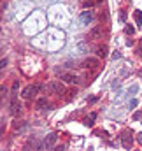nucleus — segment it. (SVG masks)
I'll return each mask as SVG.
<instances>
[{
	"label": "nucleus",
	"mask_w": 142,
	"mask_h": 151,
	"mask_svg": "<svg viewBox=\"0 0 142 151\" xmlns=\"http://www.w3.org/2000/svg\"><path fill=\"white\" fill-rule=\"evenodd\" d=\"M104 0H86L84 2V7L88 9V7H93V5H97V4H102Z\"/></svg>",
	"instance_id": "14"
},
{
	"label": "nucleus",
	"mask_w": 142,
	"mask_h": 151,
	"mask_svg": "<svg viewBox=\"0 0 142 151\" xmlns=\"http://www.w3.org/2000/svg\"><path fill=\"white\" fill-rule=\"evenodd\" d=\"M47 107H49V102H47L46 99H39V100H37V109L44 111V109H47Z\"/></svg>",
	"instance_id": "12"
},
{
	"label": "nucleus",
	"mask_w": 142,
	"mask_h": 151,
	"mask_svg": "<svg viewBox=\"0 0 142 151\" xmlns=\"http://www.w3.org/2000/svg\"><path fill=\"white\" fill-rule=\"evenodd\" d=\"M9 97H11V95H9V88L4 86V84H0V107L5 104V100H7Z\"/></svg>",
	"instance_id": "7"
},
{
	"label": "nucleus",
	"mask_w": 142,
	"mask_h": 151,
	"mask_svg": "<svg viewBox=\"0 0 142 151\" xmlns=\"http://www.w3.org/2000/svg\"><path fill=\"white\" fill-rule=\"evenodd\" d=\"M18 88H19V81H14V83H12V93H11V95H16Z\"/></svg>",
	"instance_id": "16"
},
{
	"label": "nucleus",
	"mask_w": 142,
	"mask_h": 151,
	"mask_svg": "<svg viewBox=\"0 0 142 151\" xmlns=\"http://www.w3.org/2000/svg\"><path fill=\"white\" fill-rule=\"evenodd\" d=\"M55 142H56V134H51V135H47V139L44 141V146H46V148H51Z\"/></svg>",
	"instance_id": "11"
},
{
	"label": "nucleus",
	"mask_w": 142,
	"mask_h": 151,
	"mask_svg": "<svg viewBox=\"0 0 142 151\" xmlns=\"http://www.w3.org/2000/svg\"><path fill=\"white\" fill-rule=\"evenodd\" d=\"M137 141H139V142H141V144H142V132H141V134H139V135H137Z\"/></svg>",
	"instance_id": "20"
},
{
	"label": "nucleus",
	"mask_w": 142,
	"mask_h": 151,
	"mask_svg": "<svg viewBox=\"0 0 142 151\" xmlns=\"http://www.w3.org/2000/svg\"><path fill=\"white\" fill-rule=\"evenodd\" d=\"M81 65H82L84 69H97V67L100 65V62H98V58H84Z\"/></svg>",
	"instance_id": "5"
},
{
	"label": "nucleus",
	"mask_w": 142,
	"mask_h": 151,
	"mask_svg": "<svg viewBox=\"0 0 142 151\" xmlns=\"http://www.w3.org/2000/svg\"><path fill=\"white\" fill-rule=\"evenodd\" d=\"M121 142H123V148H130L132 146V142H133V139H132V134H125L123 135V139H121Z\"/></svg>",
	"instance_id": "10"
},
{
	"label": "nucleus",
	"mask_w": 142,
	"mask_h": 151,
	"mask_svg": "<svg viewBox=\"0 0 142 151\" xmlns=\"http://www.w3.org/2000/svg\"><path fill=\"white\" fill-rule=\"evenodd\" d=\"M11 114H12V116L21 114V104L18 102L16 95H11Z\"/></svg>",
	"instance_id": "4"
},
{
	"label": "nucleus",
	"mask_w": 142,
	"mask_h": 151,
	"mask_svg": "<svg viewBox=\"0 0 142 151\" xmlns=\"http://www.w3.org/2000/svg\"><path fill=\"white\" fill-rule=\"evenodd\" d=\"M95 118H97V114H95V113H91L90 116H86V119H84V125L91 127V125H93V121H95Z\"/></svg>",
	"instance_id": "13"
},
{
	"label": "nucleus",
	"mask_w": 142,
	"mask_h": 151,
	"mask_svg": "<svg viewBox=\"0 0 142 151\" xmlns=\"http://www.w3.org/2000/svg\"><path fill=\"white\" fill-rule=\"evenodd\" d=\"M88 39H90V40L102 39V27H93V28L88 32Z\"/></svg>",
	"instance_id": "6"
},
{
	"label": "nucleus",
	"mask_w": 142,
	"mask_h": 151,
	"mask_svg": "<svg viewBox=\"0 0 142 151\" xmlns=\"http://www.w3.org/2000/svg\"><path fill=\"white\" fill-rule=\"evenodd\" d=\"M42 90V86L40 84H30V86H27L23 91H21V97L25 99V100H30V99H35L37 93Z\"/></svg>",
	"instance_id": "1"
},
{
	"label": "nucleus",
	"mask_w": 142,
	"mask_h": 151,
	"mask_svg": "<svg viewBox=\"0 0 142 151\" xmlns=\"http://www.w3.org/2000/svg\"><path fill=\"white\" fill-rule=\"evenodd\" d=\"M133 16H135L137 25H139V27H142V12H141V11H135V14H133Z\"/></svg>",
	"instance_id": "15"
},
{
	"label": "nucleus",
	"mask_w": 142,
	"mask_h": 151,
	"mask_svg": "<svg viewBox=\"0 0 142 151\" xmlns=\"http://www.w3.org/2000/svg\"><path fill=\"white\" fill-rule=\"evenodd\" d=\"M91 21H93V11H82V12H81V23L88 25V23H91Z\"/></svg>",
	"instance_id": "8"
},
{
	"label": "nucleus",
	"mask_w": 142,
	"mask_h": 151,
	"mask_svg": "<svg viewBox=\"0 0 142 151\" xmlns=\"http://www.w3.org/2000/svg\"><path fill=\"white\" fill-rule=\"evenodd\" d=\"M5 65H7V60H5V58H4V60H0V70H2Z\"/></svg>",
	"instance_id": "18"
},
{
	"label": "nucleus",
	"mask_w": 142,
	"mask_h": 151,
	"mask_svg": "<svg viewBox=\"0 0 142 151\" xmlns=\"http://www.w3.org/2000/svg\"><path fill=\"white\" fill-rule=\"evenodd\" d=\"M75 93H77V90H75V88H74V90H70V91H69V100H70L72 97H75Z\"/></svg>",
	"instance_id": "17"
},
{
	"label": "nucleus",
	"mask_w": 142,
	"mask_h": 151,
	"mask_svg": "<svg viewBox=\"0 0 142 151\" xmlns=\"http://www.w3.org/2000/svg\"><path fill=\"white\" fill-rule=\"evenodd\" d=\"M56 74L60 76V81L69 83V84H74V83L77 81V77H75L74 72H67V70H60V69H56Z\"/></svg>",
	"instance_id": "2"
},
{
	"label": "nucleus",
	"mask_w": 142,
	"mask_h": 151,
	"mask_svg": "<svg viewBox=\"0 0 142 151\" xmlns=\"http://www.w3.org/2000/svg\"><path fill=\"white\" fill-rule=\"evenodd\" d=\"M49 91L53 95H62L65 91V86H63V81H51L49 83Z\"/></svg>",
	"instance_id": "3"
},
{
	"label": "nucleus",
	"mask_w": 142,
	"mask_h": 151,
	"mask_svg": "<svg viewBox=\"0 0 142 151\" xmlns=\"http://www.w3.org/2000/svg\"><path fill=\"white\" fill-rule=\"evenodd\" d=\"M95 53H97V56H98V58H105V56H107V46H105V44L97 46V47H95Z\"/></svg>",
	"instance_id": "9"
},
{
	"label": "nucleus",
	"mask_w": 142,
	"mask_h": 151,
	"mask_svg": "<svg viewBox=\"0 0 142 151\" xmlns=\"http://www.w3.org/2000/svg\"><path fill=\"white\" fill-rule=\"evenodd\" d=\"M126 34H133V27H126Z\"/></svg>",
	"instance_id": "19"
}]
</instances>
